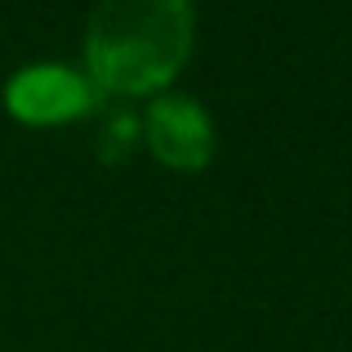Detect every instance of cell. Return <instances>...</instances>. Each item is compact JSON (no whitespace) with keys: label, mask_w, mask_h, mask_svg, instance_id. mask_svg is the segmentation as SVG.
<instances>
[{"label":"cell","mask_w":352,"mask_h":352,"mask_svg":"<svg viewBox=\"0 0 352 352\" xmlns=\"http://www.w3.org/2000/svg\"><path fill=\"white\" fill-rule=\"evenodd\" d=\"M192 50V0H98L85 63L103 94H152Z\"/></svg>","instance_id":"1"},{"label":"cell","mask_w":352,"mask_h":352,"mask_svg":"<svg viewBox=\"0 0 352 352\" xmlns=\"http://www.w3.org/2000/svg\"><path fill=\"white\" fill-rule=\"evenodd\" d=\"M147 143L165 165L179 170H201L214 152V125L206 120L197 98L188 94H165L147 112Z\"/></svg>","instance_id":"2"},{"label":"cell","mask_w":352,"mask_h":352,"mask_svg":"<svg viewBox=\"0 0 352 352\" xmlns=\"http://www.w3.org/2000/svg\"><path fill=\"white\" fill-rule=\"evenodd\" d=\"M5 103L23 120L50 125V120H67V116L85 112V107L94 103V85H89L85 76H76V72H67V67L41 63V67H23L9 80Z\"/></svg>","instance_id":"3"},{"label":"cell","mask_w":352,"mask_h":352,"mask_svg":"<svg viewBox=\"0 0 352 352\" xmlns=\"http://www.w3.org/2000/svg\"><path fill=\"white\" fill-rule=\"evenodd\" d=\"M129 138H134V120H129L125 112H116L112 120H107V125H103V134H98V143H103L107 147V152H120V147H125L129 143Z\"/></svg>","instance_id":"4"}]
</instances>
